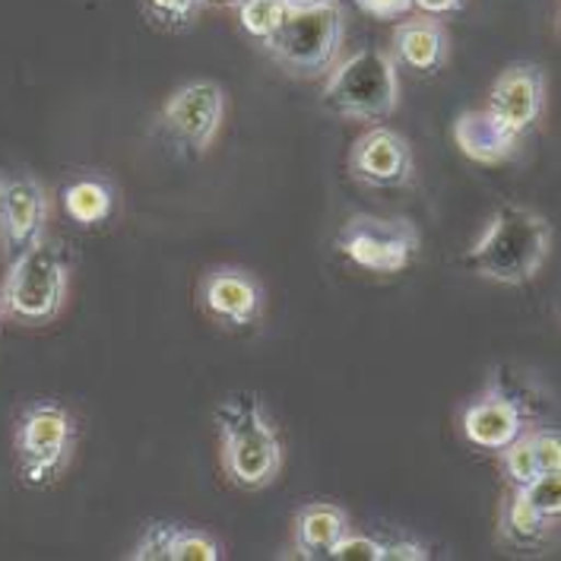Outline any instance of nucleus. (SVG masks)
Returning <instances> with one entry per match:
<instances>
[{
    "mask_svg": "<svg viewBox=\"0 0 561 561\" xmlns=\"http://www.w3.org/2000/svg\"><path fill=\"white\" fill-rule=\"evenodd\" d=\"M222 467L238 489L261 492L283 470V438L254 393H232L216 407Z\"/></svg>",
    "mask_w": 561,
    "mask_h": 561,
    "instance_id": "nucleus-1",
    "label": "nucleus"
},
{
    "mask_svg": "<svg viewBox=\"0 0 561 561\" xmlns=\"http://www.w3.org/2000/svg\"><path fill=\"white\" fill-rule=\"evenodd\" d=\"M552 226L524 207H502L492 213L489 226L476 238L467 264L476 276L502 286H524L542 270L552 251Z\"/></svg>",
    "mask_w": 561,
    "mask_h": 561,
    "instance_id": "nucleus-2",
    "label": "nucleus"
},
{
    "mask_svg": "<svg viewBox=\"0 0 561 561\" xmlns=\"http://www.w3.org/2000/svg\"><path fill=\"white\" fill-rule=\"evenodd\" d=\"M321 102L343 121H385L400 105V64L390 51L362 48L327 73Z\"/></svg>",
    "mask_w": 561,
    "mask_h": 561,
    "instance_id": "nucleus-3",
    "label": "nucleus"
},
{
    "mask_svg": "<svg viewBox=\"0 0 561 561\" xmlns=\"http://www.w3.org/2000/svg\"><path fill=\"white\" fill-rule=\"evenodd\" d=\"M10 261V273L0 286V314L30 327L55 321L70 286V266L64 251L42 238Z\"/></svg>",
    "mask_w": 561,
    "mask_h": 561,
    "instance_id": "nucleus-4",
    "label": "nucleus"
},
{
    "mask_svg": "<svg viewBox=\"0 0 561 561\" xmlns=\"http://www.w3.org/2000/svg\"><path fill=\"white\" fill-rule=\"evenodd\" d=\"M343 7L327 0L318 7H289L279 30L264 42L270 58L296 77H318L333 67L343 48Z\"/></svg>",
    "mask_w": 561,
    "mask_h": 561,
    "instance_id": "nucleus-5",
    "label": "nucleus"
},
{
    "mask_svg": "<svg viewBox=\"0 0 561 561\" xmlns=\"http://www.w3.org/2000/svg\"><path fill=\"white\" fill-rule=\"evenodd\" d=\"M16 470L32 489L58 482L77 447V422L58 403H32L16 425Z\"/></svg>",
    "mask_w": 561,
    "mask_h": 561,
    "instance_id": "nucleus-6",
    "label": "nucleus"
},
{
    "mask_svg": "<svg viewBox=\"0 0 561 561\" xmlns=\"http://www.w3.org/2000/svg\"><path fill=\"white\" fill-rule=\"evenodd\" d=\"M336 251L368 273L393 276L415 264L422 236L407 216H353L336 232Z\"/></svg>",
    "mask_w": 561,
    "mask_h": 561,
    "instance_id": "nucleus-7",
    "label": "nucleus"
},
{
    "mask_svg": "<svg viewBox=\"0 0 561 561\" xmlns=\"http://www.w3.org/2000/svg\"><path fill=\"white\" fill-rule=\"evenodd\" d=\"M162 127L181 147L204 156L216 144L226 121V89L213 80H194L178 87L162 105Z\"/></svg>",
    "mask_w": 561,
    "mask_h": 561,
    "instance_id": "nucleus-8",
    "label": "nucleus"
},
{
    "mask_svg": "<svg viewBox=\"0 0 561 561\" xmlns=\"http://www.w3.org/2000/svg\"><path fill=\"white\" fill-rule=\"evenodd\" d=\"M48 213V191L35 178L0 175V238L10 257L45 238Z\"/></svg>",
    "mask_w": 561,
    "mask_h": 561,
    "instance_id": "nucleus-9",
    "label": "nucleus"
},
{
    "mask_svg": "<svg viewBox=\"0 0 561 561\" xmlns=\"http://www.w3.org/2000/svg\"><path fill=\"white\" fill-rule=\"evenodd\" d=\"M546 105V77L536 64H511L489 89V112L517 140L530 130Z\"/></svg>",
    "mask_w": 561,
    "mask_h": 561,
    "instance_id": "nucleus-10",
    "label": "nucleus"
},
{
    "mask_svg": "<svg viewBox=\"0 0 561 561\" xmlns=\"http://www.w3.org/2000/svg\"><path fill=\"white\" fill-rule=\"evenodd\" d=\"M350 175L368 187H403L413 178V149L403 134L375 127L350 149Z\"/></svg>",
    "mask_w": 561,
    "mask_h": 561,
    "instance_id": "nucleus-11",
    "label": "nucleus"
},
{
    "mask_svg": "<svg viewBox=\"0 0 561 561\" xmlns=\"http://www.w3.org/2000/svg\"><path fill=\"white\" fill-rule=\"evenodd\" d=\"M460 428H463V438L473 447L499 454L527 428V419H524L520 403L492 378L485 390L463 410Z\"/></svg>",
    "mask_w": 561,
    "mask_h": 561,
    "instance_id": "nucleus-12",
    "label": "nucleus"
},
{
    "mask_svg": "<svg viewBox=\"0 0 561 561\" xmlns=\"http://www.w3.org/2000/svg\"><path fill=\"white\" fill-rule=\"evenodd\" d=\"M201 305L209 318L229 327H248L261 318L264 289L261 283L238 266H216L201 283Z\"/></svg>",
    "mask_w": 561,
    "mask_h": 561,
    "instance_id": "nucleus-13",
    "label": "nucleus"
},
{
    "mask_svg": "<svg viewBox=\"0 0 561 561\" xmlns=\"http://www.w3.org/2000/svg\"><path fill=\"white\" fill-rule=\"evenodd\" d=\"M393 60L407 70L435 77L450 60V32L438 16L422 13L419 20H403L393 30Z\"/></svg>",
    "mask_w": 561,
    "mask_h": 561,
    "instance_id": "nucleus-14",
    "label": "nucleus"
},
{
    "mask_svg": "<svg viewBox=\"0 0 561 561\" xmlns=\"http://www.w3.org/2000/svg\"><path fill=\"white\" fill-rule=\"evenodd\" d=\"M454 140L467 159L479 165H499L517 152V137L507 134L489 108L482 112H463L454 121Z\"/></svg>",
    "mask_w": 561,
    "mask_h": 561,
    "instance_id": "nucleus-15",
    "label": "nucleus"
},
{
    "mask_svg": "<svg viewBox=\"0 0 561 561\" xmlns=\"http://www.w3.org/2000/svg\"><path fill=\"white\" fill-rule=\"evenodd\" d=\"M350 530V514L340 504H305L296 517V549L301 559H327L333 542Z\"/></svg>",
    "mask_w": 561,
    "mask_h": 561,
    "instance_id": "nucleus-16",
    "label": "nucleus"
},
{
    "mask_svg": "<svg viewBox=\"0 0 561 561\" xmlns=\"http://www.w3.org/2000/svg\"><path fill=\"white\" fill-rule=\"evenodd\" d=\"M60 201H64V209L67 216L77 222V226H102L112 219L115 213V191L108 181L102 178H73L64 191H60Z\"/></svg>",
    "mask_w": 561,
    "mask_h": 561,
    "instance_id": "nucleus-17",
    "label": "nucleus"
},
{
    "mask_svg": "<svg viewBox=\"0 0 561 561\" xmlns=\"http://www.w3.org/2000/svg\"><path fill=\"white\" fill-rule=\"evenodd\" d=\"M549 527H552V520H546V517L520 495V489H514V495L507 499V504H504L502 511L504 536H507L511 542H517V546H533V542H539V539L549 533Z\"/></svg>",
    "mask_w": 561,
    "mask_h": 561,
    "instance_id": "nucleus-18",
    "label": "nucleus"
},
{
    "mask_svg": "<svg viewBox=\"0 0 561 561\" xmlns=\"http://www.w3.org/2000/svg\"><path fill=\"white\" fill-rule=\"evenodd\" d=\"M232 7L238 13V26L261 45L279 30L283 16L289 13L286 0H232Z\"/></svg>",
    "mask_w": 561,
    "mask_h": 561,
    "instance_id": "nucleus-19",
    "label": "nucleus"
},
{
    "mask_svg": "<svg viewBox=\"0 0 561 561\" xmlns=\"http://www.w3.org/2000/svg\"><path fill=\"white\" fill-rule=\"evenodd\" d=\"M520 489V495L546 517V520H559L561 517V473H539L527 485H514Z\"/></svg>",
    "mask_w": 561,
    "mask_h": 561,
    "instance_id": "nucleus-20",
    "label": "nucleus"
},
{
    "mask_svg": "<svg viewBox=\"0 0 561 561\" xmlns=\"http://www.w3.org/2000/svg\"><path fill=\"white\" fill-rule=\"evenodd\" d=\"M222 546L204 530H184L175 527L172 536V561H219Z\"/></svg>",
    "mask_w": 561,
    "mask_h": 561,
    "instance_id": "nucleus-21",
    "label": "nucleus"
},
{
    "mask_svg": "<svg viewBox=\"0 0 561 561\" xmlns=\"http://www.w3.org/2000/svg\"><path fill=\"white\" fill-rule=\"evenodd\" d=\"M201 7L204 0H144V10L152 16V23L165 30H187L197 20Z\"/></svg>",
    "mask_w": 561,
    "mask_h": 561,
    "instance_id": "nucleus-22",
    "label": "nucleus"
},
{
    "mask_svg": "<svg viewBox=\"0 0 561 561\" xmlns=\"http://www.w3.org/2000/svg\"><path fill=\"white\" fill-rule=\"evenodd\" d=\"M530 428V425H527ZM527 428L514 438V442L502 447L499 454H502V463H504V473L511 479V485H527L533 482L539 470H536V460H533V450L530 442H527Z\"/></svg>",
    "mask_w": 561,
    "mask_h": 561,
    "instance_id": "nucleus-23",
    "label": "nucleus"
},
{
    "mask_svg": "<svg viewBox=\"0 0 561 561\" xmlns=\"http://www.w3.org/2000/svg\"><path fill=\"white\" fill-rule=\"evenodd\" d=\"M327 559L333 561H381L385 559V542L375 539V536H362V533L346 530L333 549L327 552Z\"/></svg>",
    "mask_w": 561,
    "mask_h": 561,
    "instance_id": "nucleus-24",
    "label": "nucleus"
},
{
    "mask_svg": "<svg viewBox=\"0 0 561 561\" xmlns=\"http://www.w3.org/2000/svg\"><path fill=\"white\" fill-rule=\"evenodd\" d=\"M527 442H530L533 460L539 473H561V435L559 428L546 425V428H527Z\"/></svg>",
    "mask_w": 561,
    "mask_h": 561,
    "instance_id": "nucleus-25",
    "label": "nucleus"
},
{
    "mask_svg": "<svg viewBox=\"0 0 561 561\" xmlns=\"http://www.w3.org/2000/svg\"><path fill=\"white\" fill-rule=\"evenodd\" d=\"M172 536H175V524H149L137 549L130 552L134 561H172Z\"/></svg>",
    "mask_w": 561,
    "mask_h": 561,
    "instance_id": "nucleus-26",
    "label": "nucleus"
},
{
    "mask_svg": "<svg viewBox=\"0 0 561 561\" xmlns=\"http://www.w3.org/2000/svg\"><path fill=\"white\" fill-rule=\"evenodd\" d=\"M353 3L371 20H400L413 10V0H353Z\"/></svg>",
    "mask_w": 561,
    "mask_h": 561,
    "instance_id": "nucleus-27",
    "label": "nucleus"
},
{
    "mask_svg": "<svg viewBox=\"0 0 561 561\" xmlns=\"http://www.w3.org/2000/svg\"><path fill=\"white\" fill-rule=\"evenodd\" d=\"M432 552L428 546L415 542V539H400V542H385V559L381 561H428Z\"/></svg>",
    "mask_w": 561,
    "mask_h": 561,
    "instance_id": "nucleus-28",
    "label": "nucleus"
},
{
    "mask_svg": "<svg viewBox=\"0 0 561 561\" xmlns=\"http://www.w3.org/2000/svg\"><path fill=\"white\" fill-rule=\"evenodd\" d=\"M467 0H413L415 10L428 13V16H447V13H457L463 10Z\"/></svg>",
    "mask_w": 561,
    "mask_h": 561,
    "instance_id": "nucleus-29",
    "label": "nucleus"
},
{
    "mask_svg": "<svg viewBox=\"0 0 561 561\" xmlns=\"http://www.w3.org/2000/svg\"><path fill=\"white\" fill-rule=\"evenodd\" d=\"M289 7H318V3H327V0H286Z\"/></svg>",
    "mask_w": 561,
    "mask_h": 561,
    "instance_id": "nucleus-30",
    "label": "nucleus"
},
{
    "mask_svg": "<svg viewBox=\"0 0 561 561\" xmlns=\"http://www.w3.org/2000/svg\"><path fill=\"white\" fill-rule=\"evenodd\" d=\"M204 3H216V7H222V3H226V7H232V0H204Z\"/></svg>",
    "mask_w": 561,
    "mask_h": 561,
    "instance_id": "nucleus-31",
    "label": "nucleus"
}]
</instances>
